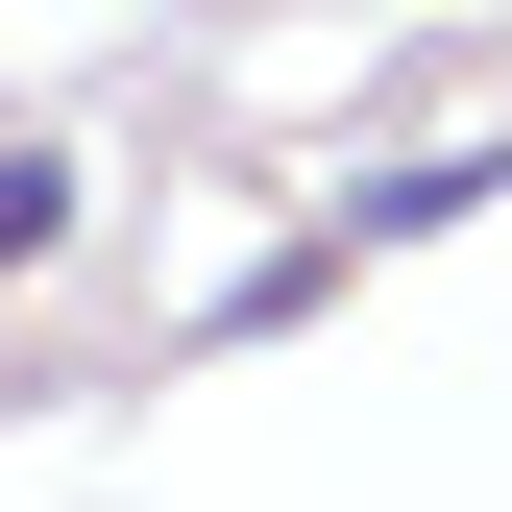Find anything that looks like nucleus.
<instances>
[{
  "label": "nucleus",
  "instance_id": "f257e3e1",
  "mask_svg": "<svg viewBox=\"0 0 512 512\" xmlns=\"http://www.w3.org/2000/svg\"><path fill=\"white\" fill-rule=\"evenodd\" d=\"M25 244H74V147H0V269Z\"/></svg>",
  "mask_w": 512,
  "mask_h": 512
}]
</instances>
